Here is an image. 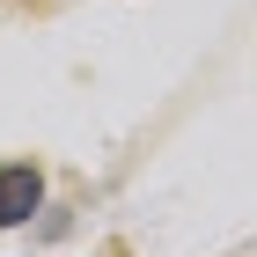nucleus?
<instances>
[{
  "label": "nucleus",
  "mask_w": 257,
  "mask_h": 257,
  "mask_svg": "<svg viewBox=\"0 0 257 257\" xmlns=\"http://www.w3.org/2000/svg\"><path fill=\"white\" fill-rule=\"evenodd\" d=\"M37 198H44V177L30 169V162H8V169H0V228L30 220V213H37Z\"/></svg>",
  "instance_id": "nucleus-1"
}]
</instances>
